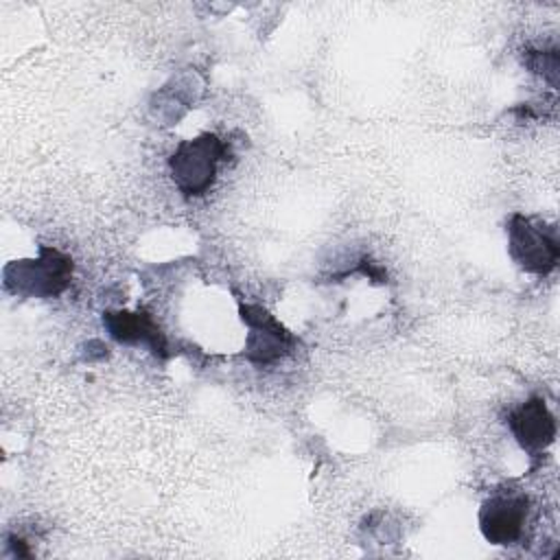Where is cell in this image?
I'll use <instances>...</instances> for the list:
<instances>
[{
	"label": "cell",
	"mask_w": 560,
	"mask_h": 560,
	"mask_svg": "<svg viewBox=\"0 0 560 560\" xmlns=\"http://www.w3.org/2000/svg\"><path fill=\"white\" fill-rule=\"evenodd\" d=\"M241 319L247 324L249 335L245 341V357L252 363H271L291 350V332L262 306L243 304Z\"/></svg>",
	"instance_id": "5"
},
{
	"label": "cell",
	"mask_w": 560,
	"mask_h": 560,
	"mask_svg": "<svg viewBox=\"0 0 560 560\" xmlns=\"http://www.w3.org/2000/svg\"><path fill=\"white\" fill-rule=\"evenodd\" d=\"M103 326L118 343H140L155 357L166 354V339L153 317L144 311H107L103 313Z\"/></svg>",
	"instance_id": "7"
},
{
	"label": "cell",
	"mask_w": 560,
	"mask_h": 560,
	"mask_svg": "<svg viewBox=\"0 0 560 560\" xmlns=\"http://www.w3.org/2000/svg\"><path fill=\"white\" fill-rule=\"evenodd\" d=\"M529 499L516 490H501L479 508V529L490 545H514L525 529Z\"/></svg>",
	"instance_id": "4"
},
{
	"label": "cell",
	"mask_w": 560,
	"mask_h": 560,
	"mask_svg": "<svg viewBox=\"0 0 560 560\" xmlns=\"http://www.w3.org/2000/svg\"><path fill=\"white\" fill-rule=\"evenodd\" d=\"M508 427L516 444L532 457L540 455L556 440V418L540 396H532L512 409Z\"/></svg>",
	"instance_id": "6"
},
{
	"label": "cell",
	"mask_w": 560,
	"mask_h": 560,
	"mask_svg": "<svg viewBox=\"0 0 560 560\" xmlns=\"http://www.w3.org/2000/svg\"><path fill=\"white\" fill-rule=\"evenodd\" d=\"M508 252L512 260L536 276H547L558 267L560 241L558 228L540 219L514 212L508 219Z\"/></svg>",
	"instance_id": "3"
},
{
	"label": "cell",
	"mask_w": 560,
	"mask_h": 560,
	"mask_svg": "<svg viewBox=\"0 0 560 560\" xmlns=\"http://www.w3.org/2000/svg\"><path fill=\"white\" fill-rule=\"evenodd\" d=\"M223 160H228L225 140H221L217 133L203 131L177 144L168 158L171 179L186 197H199L214 184L219 164Z\"/></svg>",
	"instance_id": "2"
},
{
	"label": "cell",
	"mask_w": 560,
	"mask_h": 560,
	"mask_svg": "<svg viewBox=\"0 0 560 560\" xmlns=\"http://www.w3.org/2000/svg\"><path fill=\"white\" fill-rule=\"evenodd\" d=\"M527 68L542 79H547L551 85H558V72H560V61H558V50H534L527 52Z\"/></svg>",
	"instance_id": "8"
},
{
	"label": "cell",
	"mask_w": 560,
	"mask_h": 560,
	"mask_svg": "<svg viewBox=\"0 0 560 560\" xmlns=\"http://www.w3.org/2000/svg\"><path fill=\"white\" fill-rule=\"evenodd\" d=\"M72 278V258L55 247H39L35 258L11 260L2 267V284L20 298H57Z\"/></svg>",
	"instance_id": "1"
}]
</instances>
